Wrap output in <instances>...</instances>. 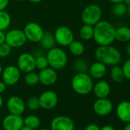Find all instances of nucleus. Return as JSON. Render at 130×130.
I'll list each match as a JSON object with an SVG mask.
<instances>
[{
	"instance_id": "f257e3e1",
	"label": "nucleus",
	"mask_w": 130,
	"mask_h": 130,
	"mask_svg": "<svg viewBox=\"0 0 130 130\" xmlns=\"http://www.w3.org/2000/svg\"><path fill=\"white\" fill-rule=\"evenodd\" d=\"M116 28L109 22L100 20L93 26V40L99 46L110 45L116 40Z\"/></svg>"
},
{
	"instance_id": "f03ea898",
	"label": "nucleus",
	"mask_w": 130,
	"mask_h": 130,
	"mask_svg": "<svg viewBox=\"0 0 130 130\" xmlns=\"http://www.w3.org/2000/svg\"><path fill=\"white\" fill-rule=\"evenodd\" d=\"M95 57L98 61L104 63L106 66L119 64L122 59L120 51L111 44L99 46L95 51Z\"/></svg>"
},
{
	"instance_id": "7ed1b4c3",
	"label": "nucleus",
	"mask_w": 130,
	"mask_h": 130,
	"mask_svg": "<svg viewBox=\"0 0 130 130\" xmlns=\"http://www.w3.org/2000/svg\"><path fill=\"white\" fill-rule=\"evenodd\" d=\"M93 78L86 73H77L71 80V87L73 90L79 95H87L93 91Z\"/></svg>"
},
{
	"instance_id": "20e7f679",
	"label": "nucleus",
	"mask_w": 130,
	"mask_h": 130,
	"mask_svg": "<svg viewBox=\"0 0 130 130\" xmlns=\"http://www.w3.org/2000/svg\"><path fill=\"white\" fill-rule=\"evenodd\" d=\"M46 57L48 60L49 67L56 71L62 70L67 66L68 61V54L66 51L60 47H54L48 50Z\"/></svg>"
},
{
	"instance_id": "39448f33",
	"label": "nucleus",
	"mask_w": 130,
	"mask_h": 130,
	"mask_svg": "<svg viewBox=\"0 0 130 130\" xmlns=\"http://www.w3.org/2000/svg\"><path fill=\"white\" fill-rule=\"evenodd\" d=\"M103 12L100 6L90 4L86 6L81 13V20L85 25L94 26L102 18Z\"/></svg>"
},
{
	"instance_id": "423d86ee",
	"label": "nucleus",
	"mask_w": 130,
	"mask_h": 130,
	"mask_svg": "<svg viewBox=\"0 0 130 130\" xmlns=\"http://www.w3.org/2000/svg\"><path fill=\"white\" fill-rule=\"evenodd\" d=\"M27 42V38L23 30L14 28L6 33V43L11 47L19 48L23 47Z\"/></svg>"
},
{
	"instance_id": "0eeeda50",
	"label": "nucleus",
	"mask_w": 130,
	"mask_h": 130,
	"mask_svg": "<svg viewBox=\"0 0 130 130\" xmlns=\"http://www.w3.org/2000/svg\"><path fill=\"white\" fill-rule=\"evenodd\" d=\"M56 43L61 47H68L74 40V35L72 30L68 26L61 25L57 28L54 33Z\"/></svg>"
},
{
	"instance_id": "6e6552de",
	"label": "nucleus",
	"mask_w": 130,
	"mask_h": 130,
	"mask_svg": "<svg viewBox=\"0 0 130 130\" xmlns=\"http://www.w3.org/2000/svg\"><path fill=\"white\" fill-rule=\"evenodd\" d=\"M17 67L25 74L34 71L36 69L35 57L31 53H22L17 59Z\"/></svg>"
},
{
	"instance_id": "1a4fd4ad",
	"label": "nucleus",
	"mask_w": 130,
	"mask_h": 130,
	"mask_svg": "<svg viewBox=\"0 0 130 130\" xmlns=\"http://www.w3.org/2000/svg\"><path fill=\"white\" fill-rule=\"evenodd\" d=\"M23 31L25 35L27 41L32 43L40 42L44 32L42 27L38 23L34 22L28 23L25 26Z\"/></svg>"
},
{
	"instance_id": "9d476101",
	"label": "nucleus",
	"mask_w": 130,
	"mask_h": 130,
	"mask_svg": "<svg viewBox=\"0 0 130 130\" xmlns=\"http://www.w3.org/2000/svg\"><path fill=\"white\" fill-rule=\"evenodd\" d=\"M1 76L2 80L7 86H14L20 80L21 71L15 65H8L3 68Z\"/></svg>"
},
{
	"instance_id": "9b49d317",
	"label": "nucleus",
	"mask_w": 130,
	"mask_h": 130,
	"mask_svg": "<svg viewBox=\"0 0 130 130\" xmlns=\"http://www.w3.org/2000/svg\"><path fill=\"white\" fill-rule=\"evenodd\" d=\"M51 130H74V120L67 116H57L51 122Z\"/></svg>"
},
{
	"instance_id": "f8f14e48",
	"label": "nucleus",
	"mask_w": 130,
	"mask_h": 130,
	"mask_svg": "<svg viewBox=\"0 0 130 130\" xmlns=\"http://www.w3.org/2000/svg\"><path fill=\"white\" fill-rule=\"evenodd\" d=\"M40 107L50 110L56 107L58 103V96L52 90H46L41 93L38 97Z\"/></svg>"
},
{
	"instance_id": "ddd939ff",
	"label": "nucleus",
	"mask_w": 130,
	"mask_h": 130,
	"mask_svg": "<svg viewBox=\"0 0 130 130\" xmlns=\"http://www.w3.org/2000/svg\"><path fill=\"white\" fill-rule=\"evenodd\" d=\"M2 125L4 130H20L24 126V118L20 115L10 113L4 117Z\"/></svg>"
},
{
	"instance_id": "4468645a",
	"label": "nucleus",
	"mask_w": 130,
	"mask_h": 130,
	"mask_svg": "<svg viewBox=\"0 0 130 130\" xmlns=\"http://www.w3.org/2000/svg\"><path fill=\"white\" fill-rule=\"evenodd\" d=\"M94 112L100 116H105L110 114L113 109V104L112 101L107 98L97 99L93 105Z\"/></svg>"
},
{
	"instance_id": "2eb2a0df",
	"label": "nucleus",
	"mask_w": 130,
	"mask_h": 130,
	"mask_svg": "<svg viewBox=\"0 0 130 130\" xmlns=\"http://www.w3.org/2000/svg\"><path fill=\"white\" fill-rule=\"evenodd\" d=\"M39 83L44 86H52L57 80V71L48 67L43 70H41L38 73Z\"/></svg>"
},
{
	"instance_id": "dca6fc26",
	"label": "nucleus",
	"mask_w": 130,
	"mask_h": 130,
	"mask_svg": "<svg viewBox=\"0 0 130 130\" xmlns=\"http://www.w3.org/2000/svg\"><path fill=\"white\" fill-rule=\"evenodd\" d=\"M25 103L18 96H12L7 100V109L12 114L22 116L25 110Z\"/></svg>"
},
{
	"instance_id": "f3484780",
	"label": "nucleus",
	"mask_w": 130,
	"mask_h": 130,
	"mask_svg": "<svg viewBox=\"0 0 130 130\" xmlns=\"http://www.w3.org/2000/svg\"><path fill=\"white\" fill-rule=\"evenodd\" d=\"M93 91L97 99L107 98L110 93L111 87L108 82L105 80H100L93 85Z\"/></svg>"
},
{
	"instance_id": "a211bd4d",
	"label": "nucleus",
	"mask_w": 130,
	"mask_h": 130,
	"mask_svg": "<svg viewBox=\"0 0 130 130\" xmlns=\"http://www.w3.org/2000/svg\"><path fill=\"white\" fill-rule=\"evenodd\" d=\"M117 117L124 122H130V102L122 101L120 102L116 109Z\"/></svg>"
},
{
	"instance_id": "6ab92c4d",
	"label": "nucleus",
	"mask_w": 130,
	"mask_h": 130,
	"mask_svg": "<svg viewBox=\"0 0 130 130\" xmlns=\"http://www.w3.org/2000/svg\"><path fill=\"white\" fill-rule=\"evenodd\" d=\"M88 71H89V74L92 78L101 79L106 74L107 68H106V65L97 60L96 62H94L90 65Z\"/></svg>"
},
{
	"instance_id": "aec40b11",
	"label": "nucleus",
	"mask_w": 130,
	"mask_h": 130,
	"mask_svg": "<svg viewBox=\"0 0 130 130\" xmlns=\"http://www.w3.org/2000/svg\"><path fill=\"white\" fill-rule=\"evenodd\" d=\"M39 43L41 44V48L47 51L55 47L56 41L54 33H51V31H44Z\"/></svg>"
},
{
	"instance_id": "412c9836",
	"label": "nucleus",
	"mask_w": 130,
	"mask_h": 130,
	"mask_svg": "<svg viewBox=\"0 0 130 130\" xmlns=\"http://www.w3.org/2000/svg\"><path fill=\"white\" fill-rule=\"evenodd\" d=\"M116 40L120 42H128L130 41V28L127 26H121L116 28L115 32Z\"/></svg>"
},
{
	"instance_id": "4be33fe9",
	"label": "nucleus",
	"mask_w": 130,
	"mask_h": 130,
	"mask_svg": "<svg viewBox=\"0 0 130 130\" xmlns=\"http://www.w3.org/2000/svg\"><path fill=\"white\" fill-rule=\"evenodd\" d=\"M110 77L112 80L115 83H122L125 79L122 67H120L119 64L112 66L110 70Z\"/></svg>"
},
{
	"instance_id": "5701e85b",
	"label": "nucleus",
	"mask_w": 130,
	"mask_h": 130,
	"mask_svg": "<svg viewBox=\"0 0 130 130\" xmlns=\"http://www.w3.org/2000/svg\"><path fill=\"white\" fill-rule=\"evenodd\" d=\"M69 51L71 54L74 56H80L83 54V53L85 51V47L84 44L77 40H74L69 45Z\"/></svg>"
},
{
	"instance_id": "b1692460",
	"label": "nucleus",
	"mask_w": 130,
	"mask_h": 130,
	"mask_svg": "<svg viewBox=\"0 0 130 130\" xmlns=\"http://www.w3.org/2000/svg\"><path fill=\"white\" fill-rule=\"evenodd\" d=\"M12 23V18L10 14L6 11H0V31H6L9 29Z\"/></svg>"
},
{
	"instance_id": "393cba45",
	"label": "nucleus",
	"mask_w": 130,
	"mask_h": 130,
	"mask_svg": "<svg viewBox=\"0 0 130 130\" xmlns=\"http://www.w3.org/2000/svg\"><path fill=\"white\" fill-rule=\"evenodd\" d=\"M79 35L84 41L92 40L93 38V26L84 24L79 31Z\"/></svg>"
},
{
	"instance_id": "a878e982",
	"label": "nucleus",
	"mask_w": 130,
	"mask_h": 130,
	"mask_svg": "<svg viewBox=\"0 0 130 130\" xmlns=\"http://www.w3.org/2000/svg\"><path fill=\"white\" fill-rule=\"evenodd\" d=\"M41 125V119L38 116L35 115H29L24 118V125L32 128L36 129L38 128Z\"/></svg>"
},
{
	"instance_id": "bb28decb",
	"label": "nucleus",
	"mask_w": 130,
	"mask_h": 130,
	"mask_svg": "<svg viewBox=\"0 0 130 130\" xmlns=\"http://www.w3.org/2000/svg\"><path fill=\"white\" fill-rule=\"evenodd\" d=\"M128 6L124 3H119L113 5L112 8V13L116 17H122L127 12Z\"/></svg>"
},
{
	"instance_id": "cd10ccee",
	"label": "nucleus",
	"mask_w": 130,
	"mask_h": 130,
	"mask_svg": "<svg viewBox=\"0 0 130 130\" xmlns=\"http://www.w3.org/2000/svg\"><path fill=\"white\" fill-rule=\"evenodd\" d=\"M74 69L77 73H86L89 69L87 61L82 58L77 59L74 63Z\"/></svg>"
},
{
	"instance_id": "c85d7f7f",
	"label": "nucleus",
	"mask_w": 130,
	"mask_h": 130,
	"mask_svg": "<svg viewBox=\"0 0 130 130\" xmlns=\"http://www.w3.org/2000/svg\"><path fill=\"white\" fill-rule=\"evenodd\" d=\"M24 81L28 86H35L39 83V78H38V74L31 71L29 73H26L25 76L24 77Z\"/></svg>"
},
{
	"instance_id": "c756f323",
	"label": "nucleus",
	"mask_w": 130,
	"mask_h": 130,
	"mask_svg": "<svg viewBox=\"0 0 130 130\" xmlns=\"http://www.w3.org/2000/svg\"><path fill=\"white\" fill-rule=\"evenodd\" d=\"M35 66L36 68L39 71L43 70L49 67V63L46 55L41 54L38 57H35Z\"/></svg>"
},
{
	"instance_id": "7c9ffc66",
	"label": "nucleus",
	"mask_w": 130,
	"mask_h": 130,
	"mask_svg": "<svg viewBox=\"0 0 130 130\" xmlns=\"http://www.w3.org/2000/svg\"><path fill=\"white\" fill-rule=\"evenodd\" d=\"M26 107L31 110V111H35L37 110L39 107H40V104H39V100H38V97L36 96H31L29 97L25 103Z\"/></svg>"
},
{
	"instance_id": "2f4dec72",
	"label": "nucleus",
	"mask_w": 130,
	"mask_h": 130,
	"mask_svg": "<svg viewBox=\"0 0 130 130\" xmlns=\"http://www.w3.org/2000/svg\"><path fill=\"white\" fill-rule=\"evenodd\" d=\"M12 51V47L7 44V43H3L0 45V57L1 58H5L7 57Z\"/></svg>"
},
{
	"instance_id": "473e14b6",
	"label": "nucleus",
	"mask_w": 130,
	"mask_h": 130,
	"mask_svg": "<svg viewBox=\"0 0 130 130\" xmlns=\"http://www.w3.org/2000/svg\"><path fill=\"white\" fill-rule=\"evenodd\" d=\"M122 69L125 78L130 80V59L124 62V63L122 66Z\"/></svg>"
},
{
	"instance_id": "72a5a7b5",
	"label": "nucleus",
	"mask_w": 130,
	"mask_h": 130,
	"mask_svg": "<svg viewBox=\"0 0 130 130\" xmlns=\"http://www.w3.org/2000/svg\"><path fill=\"white\" fill-rule=\"evenodd\" d=\"M10 0H0V11L6 10L9 4Z\"/></svg>"
},
{
	"instance_id": "f704fd0d",
	"label": "nucleus",
	"mask_w": 130,
	"mask_h": 130,
	"mask_svg": "<svg viewBox=\"0 0 130 130\" xmlns=\"http://www.w3.org/2000/svg\"><path fill=\"white\" fill-rule=\"evenodd\" d=\"M84 130H100V128L99 127L98 125L94 124V123H92V124L88 125L84 128Z\"/></svg>"
},
{
	"instance_id": "c9c22d12",
	"label": "nucleus",
	"mask_w": 130,
	"mask_h": 130,
	"mask_svg": "<svg viewBox=\"0 0 130 130\" xmlns=\"http://www.w3.org/2000/svg\"><path fill=\"white\" fill-rule=\"evenodd\" d=\"M6 87H7V85L3 80H0V94L3 93L6 91Z\"/></svg>"
},
{
	"instance_id": "e433bc0d",
	"label": "nucleus",
	"mask_w": 130,
	"mask_h": 130,
	"mask_svg": "<svg viewBox=\"0 0 130 130\" xmlns=\"http://www.w3.org/2000/svg\"><path fill=\"white\" fill-rule=\"evenodd\" d=\"M6 42V33L3 31H0V45Z\"/></svg>"
},
{
	"instance_id": "4c0bfd02",
	"label": "nucleus",
	"mask_w": 130,
	"mask_h": 130,
	"mask_svg": "<svg viewBox=\"0 0 130 130\" xmlns=\"http://www.w3.org/2000/svg\"><path fill=\"white\" fill-rule=\"evenodd\" d=\"M100 130H116V129H115L114 127H112V125H106L103 126V127L100 128Z\"/></svg>"
},
{
	"instance_id": "58836bf2",
	"label": "nucleus",
	"mask_w": 130,
	"mask_h": 130,
	"mask_svg": "<svg viewBox=\"0 0 130 130\" xmlns=\"http://www.w3.org/2000/svg\"><path fill=\"white\" fill-rule=\"evenodd\" d=\"M109 2H111L113 4L119 3H123V0H109Z\"/></svg>"
},
{
	"instance_id": "ea45409f",
	"label": "nucleus",
	"mask_w": 130,
	"mask_h": 130,
	"mask_svg": "<svg viewBox=\"0 0 130 130\" xmlns=\"http://www.w3.org/2000/svg\"><path fill=\"white\" fill-rule=\"evenodd\" d=\"M3 103H4V100H3V96H1V94H0V109L2 108V106H3Z\"/></svg>"
},
{
	"instance_id": "a19ab883",
	"label": "nucleus",
	"mask_w": 130,
	"mask_h": 130,
	"mask_svg": "<svg viewBox=\"0 0 130 130\" xmlns=\"http://www.w3.org/2000/svg\"><path fill=\"white\" fill-rule=\"evenodd\" d=\"M123 130H130V122H127V124L124 127V129Z\"/></svg>"
},
{
	"instance_id": "79ce46f5",
	"label": "nucleus",
	"mask_w": 130,
	"mask_h": 130,
	"mask_svg": "<svg viewBox=\"0 0 130 130\" xmlns=\"http://www.w3.org/2000/svg\"><path fill=\"white\" fill-rule=\"evenodd\" d=\"M126 51H127V54L130 57V43L127 45V47H126Z\"/></svg>"
},
{
	"instance_id": "37998d69",
	"label": "nucleus",
	"mask_w": 130,
	"mask_h": 130,
	"mask_svg": "<svg viewBox=\"0 0 130 130\" xmlns=\"http://www.w3.org/2000/svg\"><path fill=\"white\" fill-rule=\"evenodd\" d=\"M31 3H39L41 2H42L43 0H29Z\"/></svg>"
},
{
	"instance_id": "c03bdc74",
	"label": "nucleus",
	"mask_w": 130,
	"mask_h": 130,
	"mask_svg": "<svg viewBox=\"0 0 130 130\" xmlns=\"http://www.w3.org/2000/svg\"><path fill=\"white\" fill-rule=\"evenodd\" d=\"M20 130H34V129H32V128H28V127H27V126H25V125H24Z\"/></svg>"
},
{
	"instance_id": "a18cd8bd",
	"label": "nucleus",
	"mask_w": 130,
	"mask_h": 130,
	"mask_svg": "<svg viewBox=\"0 0 130 130\" xmlns=\"http://www.w3.org/2000/svg\"><path fill=\"white\" fill-rule=\"evenodd\" d=\"M123 3H124L127 6H130V0H123Z\"/></svg>"
},
{
	"instance_id": "49530a36",
	"label": "nucleus",
	"mask_w": 130,
	"mask_h": 130,
	"mask_svg": "<svg viewBox=\"0 0 130 130\" xmlns=\"http://www.w3.org/2000/svg\"><path fill=\"white\" fill-rule=\"evenodd\" d=\"M3 65H2L1 63H0V75H1V74H2V72H3Z\"/></svg>"
},
{
	"instance_id": "de8ad7c7",
	"label": "nucleus",
	"mask_w": 130,
	"mask_h": 130,
	"mask_svg": "<svg viewBox=\"0 0 130 130\" xmlns=\"http://www.w3.org/2000/svg\"><path fill=\"white\" fill-rule=\"evenodd\" d=\"M127 12H128V15L130 16V6H128V9H127Z\"/></svg>"
},
{
	"instance_id": "09e8293b",
	"label": "nucleus",
	"mask_w": 130,
	"mask_h": 130,
	"mask_svg": "<svg viewBox=\"0 0 130 130\" xmlns=\"http://www.w3.org/2000/svg\"><path fill=\"white\" fill-rule=\"evenodd\" d=\"M38 130H49V129H47V128H40V129H38Z\"/></svg>"
},
{
	"instance_id": "8fccbe9b",
	"label": "nucleus",
	"mask_w": 130,
	"mask_h": 130,
	"mask_svg": "<svg viewBox=\"0 0 130 130\" xmlns=\"http://www.w3.org/2000/svg\"><path fill=\"white\" fill-rule=\"evenodd\" d=\"M15 1H18V2H23L25 0H15Z\"/></svg>"
},
{
	"instance_id": "3c124183",
	"label": "nucleus",
	"mask_w": 130,
	"mask_h": 130,
	"mask_svg": "<svg viewBox=\"0 0 130 130\" xmlns=\"http://www.w3.org/2000/svg\"><path fill=\"white\" fill-rule=\"evenodd\" d=\"M129 90H130V86H129Z\"/></svg>"
}]
</instances>
